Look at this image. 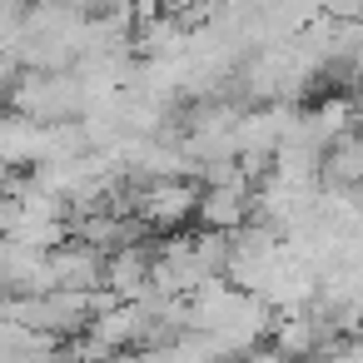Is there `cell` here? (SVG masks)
<instances>
[{"label": "cell", "mask_w": 363, "mask_h": 363, "mask_svg": "<svg viewBox=\"0 0 363 363\" xmlns=\"http://www.w3.org/2000/svg\"><path fill=\"white\" fill-rule=\"evenodd\" d=\"M194 209H199V179H189V174L135 184V214L145 229H164V234L184 229V224H194Z\"/></svg>", "instance_id": "6da1fadb"}, {"label": "cell", "mask_w": 363, "mask_h": 363, "mask_svg": "<svg viewBox=\"0 0 363 363\" xmlns=\"http://www.w3.org/2000/svg\"><path fill=\"white\" fill-rule=\"evenodd\" d=\"M249 194H254V184H199L194 224H199V229L234 234V229L249 219Z\"/></svg>", "instance_id": "3957f363"}, {"label": "cell", "mask_w": 363, "mask_h": 363, "mask_svg": "<svg viewBox=\"0 0 363 363\" xmlns=\"http://www.w3.org/2000/svg\"><path fill=\"white\" fill-rule=\"evenodd\" d=\"M45 264H50L55 289H100L105 284V249H95L80 234H70L55 249H45Z\"/></svg>", "instance_id": "7a4b0ae2"}]
</instances>
